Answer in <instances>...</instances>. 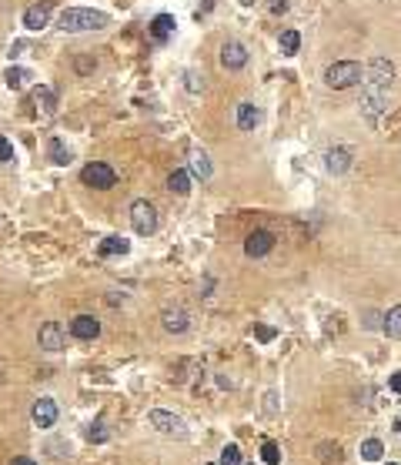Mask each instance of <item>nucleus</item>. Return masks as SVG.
<instances>
[{"label": "nucleus", "instance_id": "1", "mask_svg": "<svg viewBox=\"0 0 401 465\" xmlns=\"http://www.w3.org/2000/svg\"><path fill=\"white\" fill-rule=\"evenodd\" d=\"M57 27L64 30V34H84V30H104L107 27V14H100V10H91V7H67L64 14H60V21Z\"/></svg>", "mask_w": 401, "mask_h": 465}, {"label": "nucleus", "instance_id": "2", "mask_svg": "<svg viewBox=\"0 0 401 465\" xmlns=\"http://www.w3.org/2000/svg\"><path fill=\"white\" fill-rule=\"evenodd\" d=\"M361 78H365V71H361L358 60H334L325 71V84L331 91H348V87H354Z\"/></svg>", "mask_w": 401, "mask_h": 465}, {"label": "nucleus", "instance_id": "3", "mask_svg": "<svg viewBox=\"0 0 401 465\" xmlns=\"http://www.w3.org/2000/svg\"><path fill=\"white\" fill-rule=\"evenodd\" d=\"M391 80H395V64H391L385 54H375V57L368 60V67H365V84H368V87L388 91Z\"/></svg>", "mask_w": 401, "mask_h": 465}, {"label": "nucleus", "instance_id": "4", "mask_svg": "<svg viewBox=\"0 0 401 465\" xmlns=\"http://www.w3.org/2000/svg\"><path fill=\"white\" fill-rule=\"evenodd\" d=\"M80 181L87 184V188H94V191H107V188H114L117 174H114V168H111V164H104V161H91V164L80 171Z\"/></svg>", "mask_w": 401, "mask_h": 465}, {"label": "nucleus", "instance_id": "5", "mask_svg": "<svg viewBox=\"0 0 401 465\" xmlns=\"http://www.w3.org/2000/svg\"><path fill=\"white\" fill-rule=\"evenodd\" d=\"M130 225H134V231L144 234V238L157 231V211H154V205L144 201V198H137L130 205Z\"/></svg>", "mask_w": 401, "mask_h": 465}, {"label": "nucleus", "instance_id": "6", "mask_svg": "<svg viewBox=\"0 0 401 465\" xmlns=\"http://www.w3.org/2000/svg\"><path fill=\"white\" fill-rule=\"evenodd\" d=\"M385 111H388V91H381V87H368V91H365V98H361V114H365L368 121H378Z\"/></svg>", "mask_w": 401, "mask_h": 465}, {"label": "nucleus", "instance_id": "7", "mask_svg": "<svg viewBox=\"0 0 401 465\" xmlns=\"http://www.w3.org/2000/svg\"><path fill=\"white\" fill-rule=\"evenodd\" d=\"M248 64V47L241 41H225L221 44V67L225 71H241Z\"/></svg>", "mask_w": 401, "mask_h": 465}, {"label": "nucleus", "instance_id": "8", "mask_svg": "<svg viewBox=\"0 0 401 465\" xmlns=\"http://www.w3.org/2000/svg\"><path fill=\"white\" fill-rule=\"evenodd\" d=\"M271 248H275V234L268 231V228H257V231H251L248 241H244V255H248V258H264Z\"/></svg>", "mask_w": 401, "mask_h": 465}, {"label": "nucleus", "instance_id": "9", "mask_svg": "<svg viewBox=\"0 0 401 465\" xmlns=\"http://www.w3.org/2000/svg\"><path fill=\"white\" fill-rule=\"evenodd\" d=\"M50 14H54V0L30 3V7L24 10V27H27V30H41V27H47Z\"/></svg>", "mask_w": 401, "mask_h": 465}, {"label": "nucleus", "instance_id": "10", "mask_svg": "<svg viewBox=\"0 0 401 465\" xmlns=\"http://www.w3.org/2000/svg\"><path fill=\"white\" fill-rule=\"evenodd\" d=\"M37 345H41L44 352H60V348H64V328H60L57 321H44L41 332H37Z\"/></svg>", "mask_w": 401, "mask_h": 465}, {"label": "nucleus", "instance_id": "11", "mask_svg": "<svg viewBox=\"0 0 401 465\" xmlns=\"http://www.w3.org/2000/svg\"><path fill=\"white\" fill-rule=\"evenodd\" d=\"M30 418H34L37 429H50L57 422V402L54 398H37L34 409H30Z\"/></svg>", "mask_w": 401, "mask_h": 465}, {"label": "nucleus", "instance_id": "12", "mask_svg": "<svg viewBox=\"0 0 401 465\" xmlns=\"http://www.w3.org/2000/svg\"><path fill=\"white\" fill-rule=\"evenodd\" d=\"M71 335L80 338V341H94L100 335V321L94 315H77L74 321H71Z\"/></svg>", "mask_w": 401, "mask_h": 465}, {"label": "nucleus", "instance_id": "13", "mask_svg": "<svg viewBox=\"0 0 401 465\" xmlns=\"http://www.w3.org/2000/svg\"><path fill=\"white\" fill-rule=\"evenodd\" d=\"M351 168V151L348 148H331L325 155V171L328 174H345Z\"/></svg>", "mask_w": 401, "mask_h": 465}, {"label": "nucleus", "instance_id": "14", "mask_svg": "<svg viewBox=\"0 0 401 465\" xmlns=\"http://www.w3.org/2000/svg\"><path fill=\"white\" fill-rule=\"evenodd\" d=\"M161 321H164V332H171V335H181V332H187V321H191V315L184 308H168L161 315Z\"/></svg>", "mask_w": 401, "mask_h": 465}, {"label": "nucleus", "instance_id": "15", "mask_svg": "<svg viewBox=\"0 0 401 465\" xmlns=\"http://www.w3.org/2000/svg\"><path fill=\"white\" fill-rule=\"evenodd\" d=\"M174 27H177L174 14H157V17L150 21V37H154L157 44H164V41L174 34Z\"/></svg>", "mask_w": 401, "mask_h": 465}, {"label": "nucleus", "instance_id": "16", "mask_svg": "<svg viewBox=\"0 0 401 465\" xmlns=\"http://www.w3.org/2000/svg\"><path fill=\"white\" fill-rule=\"evenodd\" d=\"M148 422L157 429V432H181V418L177 415H171V412H164V409H154V412L148 415Z\"/></svg>", "mask_w": 401, "mask_h": 465}, {"label": "nucleus", "instance_id": "17", "mask_svg": "<svg viewBox=\"0 0 401 465\" xmlns=\"http://www.w3.org/2000/svg\"><path fill=\"white\" fill-rule=\"evenodd\" d=\"M257 124H261V107H257V104H251V101L238 104V128L254 131Z\"/></svg>", "mask_w": 401, "mask_h": 465}, {"label": "nucleus", "instance_id": "18", "mask_svg": "<svg viewBox=\"0 0 401 465\" xmlns=\"http://www.w3.org/2000/svg\"><path fill=\"white\" fill-rule=\"evenodd\" d=\"M130 251V241H124V238H104L100 241V248H98V255L100 258H117V255H127Z\"/></svg>", "mask_w": 401, "mask_h": 465}, {"label": "nucleus", "instance_id": "19", "mask_svg": "<svg viewBox=\"0 0 401 465\" xmlns=\"http://www.w3.org/2000/svg\"><path fill=\"white\" fill-rule=\"evenodd\" d=\"M191 174L200 178V181H211L214 171H211V157L204 155V151H194V155H191Z\"/></svg>", "mask_w": 401, "mask_h": 465}, {"label": "nucleus", "instance_id": "20", "mask_svg": "<svg viewBox=\"0 0 401 465\" xmlns=\"http://www.w3.org/2000/svg\"><path fill=\"white\" fill-rule=\"evenodd\" d=\"M385 335L395 338V341H401V305H395V308H388V315H385Z\"/></svg>", "mask_w": 401, "mask_h": 465}, {"label": "nucleus", "instance_id": "21", "mask_svg": "<svg viewBox=\"0 0 401 465\" xmlns=\"http://www.w3.org/2000/svg\"><path fill=\"white\" fill-rule=\"evenodd\" d=\"M34 101L41 104L47 114H54V111H57V94H54V87H47V84H41V87L34 91Z\"/></svg>", "mask_w": 401, "mask_h": 465}, {"label": "nucleus", "instance_id": "22", "mask_svg": "<svg viewBox=\"0 0 401 465\" xmlns=\"http://www.w3.org/2000/svg\"><path fill=\"white\" fill-rule=\"evenodd\" d=\"M168 188H171L174 194H187V191H191V174H187L184 168L171 171V178H168Z\"/></svg>", "mask_w": 401, "mask_h": 465}, {"label": "nucleus", "instance_id": "23", "mask_svg": "<svg viewBox=\"0 0 401 465\" xmlns=\"http://www.w3.org/2000/svg\"><path fill=\"white\" fill-rule=\"evenodd\" d=\"M47 155H50V161H54V164H60V168H64V164H71V151L64 148V141H60V137H50Z\"/></svg>", "mask_w": 401, "mask_h": 465}, {"label": "nucleus", "instance_id": "24", "mask_svg": "<svg viewBox=\"0 0 401 465\" xmlns=\"http://www.w3.org/2000/svg\"><path fill=\"white\" fill-rule=\"evenodd\" d=\"M27 80H30V74H27L24 67H7V71H3V84H7L10 91H21Z\"/></svg>", "mask_w": 401, "mask_h": 465}, {"label": "nucleus", "instance_id": "25", "mask_svg": "<svg viewBox=\"0 0 401 465\" xmlns=\"http://www.w3.org/2000/svg\"><path fill=\"white\" fill-rule=\"evenodd\" d=\"M381 455H385L381 439H365L361 442V459H365V462H381Z\"/></svg>", "mask_w": 401, "mask_h": 465}, {"label": "nucleus", "instance_id": "26", "mask_svg": "<svg viewBox=\"0 0 401 465\" xmlns=\"http://www.w3.org/2000/svg\"><path fill=\"white\" fill-rule=\"evenodd\" d=\"M298 47H301V34L298 30H281V54H298Z\"/></svg>", "mask_w": 401, "mask_h": 465}, {"label": "nucleus", "instance_id": "27", "mask_svg": "<svg viewBox=\"0 0 401 465\" xmlns=\"http://www.w3.org/2000/svg\"><path fill=\"white\" fill-rule=\"evenodd\" d=\"M218 465H244V455H241V449L231 442V445H225L221 449V462Z\"/></svg>", "mask_w": 401, "mask_h": 465}, {"label": "nucleus", "instance_id": "28", "mask_svg": "<svg viewBox=\"0 0 401 465\" xmlns=\"http://www.w3.org/2000/svg\"><path fill=\"white\" fill-rule=\"evenodd\" d=\"M261 459H264V465H281V449L268 439L264 445H261Z\"/></svg>", "mask_w": 401, "mask_h": 465}, {"label": "nucleus", "instance_id": "29", "mask_svg": "<svg viewBox=\"0 0 401 465\" xmlns=\"http://www.w3.org/2000/svg\"><path fill=\"white\" fill-rule=\"evenodd\" d=\"M94 67H98V60H94V57H77V60H74V71H77V74H91Z\"/></svg>", "mask_w": 401, "mask_h": 465}, {"label": "nucleus", "instance_id": "30", "mask_svg": "<svg viewBox=\"0 0 401 465\" xmlns=\"http://www.w3.org/2000/svg\"><path fill=\"white\" fill-rule=\"evenodd\" d=\"M7 161H14V144L0 134V164H7Z\"/></svg>", "mask_w": 401, "mask_h": 465}, {"label": "nucleus", "instance_id": "31", "mask_svg": "<svg viewBox=\"0 0 401 465\" xmlns=\"http://www.w3.org/2000/svg\"><path fill=\"white\" fill-rule=\"evenodd\" d=\"M87 439H91V442H104V439H107V432H104V422H94V425H91Z\"/></svg>", "mask_w": 401, "mask_h": 465}, {"label": "nucleus", "instance_id": "32", "mask_svg": "<svg viewBox=\"0 0 401 465\" xmlns=\"http://www.w3.org/2000/svg\"><path fill=\"white\" fill-rule=\"evenodd\" d=\"M268 10L271 14H284L288 10V0H268Z\"/></svg>", "mask_w": 401, "mask_h": 465}, {"label": "nucleus", "instance_id": "33", "mask_svg": "<svg viewBox=\"0 0 401 465\" xmlns=\"http://www.w3.org/2000/svg\"><path fill=\"white\" fill-rule=\"evenodd\" d=\"M257 338H261V341H271V338H275V328H268V325H257Z\"/></svg>", "mask_w": 401, "mask_h": 465}, {"label": "nucleus", "instance_id": "34", "mask_svg": "<svg viewBox=\"0 0 401 465\" xmlns=\"http://www.w3.org/2000/svg\"><path fill=\"white\" fill-rule=\"evenodd\" d=\"M388 388H391L395 395H401V372H395V375L388 378Z\"/></svg>", "mask_w": 401, "mask_h": 465}, {"label": "nucleus", "instance_id": "35", "mask_svg": "<svg viewBox=\"0 0 401 465\" xmlns=\"http://www.w3.org/2000/svg\"><path fill=\"white\" fill-rule=\"evenodd\" d=\"M10 465H37V462H34L30 455H17V459H14V462H10Z\"/></svg>", "mask_w": 401, "mask_h": 465}, {"label": "nucleus", "instance_id": "36", "mask_svg": "<svg viewBox=\"0 0 401 465\" xmlns=\"http://www.w3.org/2000/svg\"><path fill=\"white\" fill-rule=\"evenodd\" d=\"M241 3H244V7H254V3H257V0H241Z\"/></svg>", "mask_w": 401, "mask_h": 465}, {"label": "nucleus", "instance_id": "37", "mask_svg": "<svg viewBox=\"0 0 401 465\" xmlns=\"http://www.w3.org/2000/svg\"><path fill=\"white\" fill-rule=\"evenodd\" d=\"M395 429H398V432H401V415H398V418H395Z\"/></svg>", "mask_w": 401, "mask_h": 465}, {"label": "nucleus", "instance_id": "38", "mask_svg": "<svg viewBox=\"0 0 401 465\" xmlns=\"http://www.w3.org/2000/svg\"><path fill=\"white\" fill-rule=\"evenodd\" d=\"M388 465H398V462H388Z\"/></svg>", "mask_w": 401, "mask_h": 465}]
</instances>
